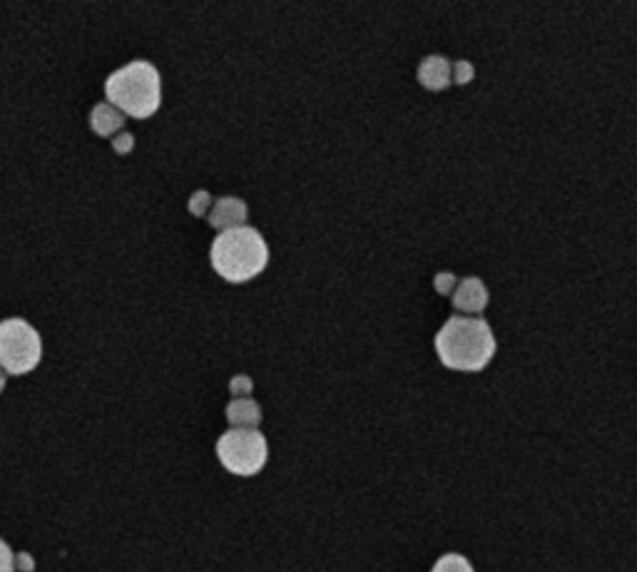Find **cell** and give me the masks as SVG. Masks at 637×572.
I'll return each instance as SVG.
<instances>
[{
    "label": "cell",
    "mask_w": 637,
    "mask_h": 572,
    "mask_svg": "<svg viewBox=\"0 0 637 572\" xmlns=\"http://www.w3.org/2000/svg\"><path fill=\"white\" fill-rule=\"evenodd\" d=\"M436 352L446 368L483 371L495 353V336L481 316H451L436 334Z\"/></svg>",
    "instance_id": "1"
},
{
    "label": "cell",
    "mask_w": 637,
    "mask_h": 572,
    "mask_svg": "<svg viewBox=\"0 0 637 572\" xmlns=\"http://www.w3.org/2000/svg\"><path fill=\"white\" fill-rule=\"evenodd\" d=\"M209 259L214 272L221 279L242 284L254 276H260L269 261V247L264 242V236L254 227H235V229H224L212 242Z\"/></svg>",
    "instance_id": "2"
},
{
    "label": "cell",
    "mask_w": 637,
    "mask_h": 572,
    "mask_svg": "<svg viewBox=\"0 0 637 572\" xmlns=\"http://www.w3.org/2000/svg\"><path fill=\"white\" fill-rule=\"evenodd\" d=\"M105 95L110 104L122 115L147 120L155 115L162 103L159 73L147 60H135L130 66L115 70L105 82Z\"/></svg>",
    "instance_id": "3"
},
{
    "label": "cell",
    "mask_w": 637,
    "mask_h": 572,
    "mask_svg": "<svg viewBox=\"0 0 637 572\" xmlns=\"http://www.w3.org/2000/svg\"><path fill=\"white\" fill-rule=\"evenodd\" d=\"M43 359L40 334L26 319L0 321V368L11 376L30 374Z\"/></svg>",
    "instance_id": "4"
},
{
    "label": "cell",
    "mask_w": 637,
    "mask_h": 572,
    "mask_svg": "<svg viewBox=\"0 0 637 572\" xmlns=\"http://www.w3.org/2000/svg\"><path fill=\"white\" fill-rule=\"evenodd\" d=\"M269 455L267 438L257 429H232L221 433L217 441V458L235 475H257Z\"/></svg>",
    "instance_id": "5"
},
{
    "label": "cell",
    "mask_w": 637,
    "mask_h": 572,
    "mask_svg": "<svg viewBox=\"0 0 637 572\" xmlns=\"http://www.w3.org/2000/svg\"><path fill=\"white\" fill-rule=\"evenodd\" d=\"M454 306L458 312L466 313H481L488 306V289L478 276H469L455 284Z\"/></svg>",
    "instance_id": "6"
},
{
    "label": "cell",
    "mask_w": 637,
    "mask_h": 572,
    "mask_svg": "<svg viewBox=\"0 0 637 572\" xmlns=\"http://www.w3.org/2000/svg\"><path fill=\"white\" fill-rule=\"evenodd\" d=\"M247 220V205L237 197H221L214 202V207L209 212V224L214 229H235V227H245Z\"/></svg>",
    "instance_id": "7"
},
{
    "label": "cell",
    "mask_w": 637,
    "mask_h": 572,
    "mask_svg": "<svg viewBox=\"0 0 637 572\" xmlns=\"http://www.w3.org/2000/svg\"><path fill=\"white\" fill-rule=\"evenodd\" d=\"M454 67L443 55H429L418 66V82L426 90H446L454 82Z\"/></svg>",
    "instance_id": "8"
},
{
    "label": "cell",
    "mask_w": 637,
    "mask_h": 572,
    "mask_svg": "<svg viewBox=\"0 0 637 572\" xmlns=\"http://www.w3.org/2000/svg\"><path fill=\"white\" fill-rule=\"evenodd\" d=\"M227 421L235 429H257L261 421V408L252 398H235L227 406Z\"/></svg>",
    "instance_id": "9"
},
{
    "label": "cell",
    "mask_w": 637,
    "mask_h": 572,
    "mask_svg": "<svg viewBox=\"0 0 637 572\" xmlns=\"http://www.w3.org/2000/svg\"><path fill=\"white\" fill-rule=\"evenodd\" d=\"M122 112L115 110L110 103H103V104H95L92 107V115H90V125L92 130L97 132L100 137H110L113 132L122 130Z\"/></svg>",
    "instance_id": "10"
},
{
    "label": "cell",
    "mask_w": 637,
    "mask_h": 572,
    "mask_svg": "<svg viewBox=\"0 0 637 572\" xmlns=\"http://www.w3.org/2000/svg\"><path fill=\"white\" fill-rule=\"evenodd\" d=\"M431 572H473V565H470L463 555L448 553V555L439 558V562L433 565V570Z\"/></svg>",
    "instance_id": "11"
},
{
    "label": "cell",
    "mask_w": 637,
    "mask_h": 572,
    "mask_svg": "<svg viewBox=\"0 0 637 572\" xmlns=\"http://www.w3.org/2000/svg\"><path fill=\"white\" fill-rule=\"evenodd\" d=\"M455 274L451 272H441V274H436V282H433V286H436V291L439 294H443V297H448V294H454V289H455Z\"/></svg>",
    "instance_id": "12"
},
{
    "label": "cell",
    "mask_w": 637,
    "mask_h": 572,
    "mask_svg": "<svg viewBox=\"0 0 637 572\" xmlns=\"http://www.w3.org/2000/svg\"><path fill=\"white\" fill-rule=\"evenodd\" d=\"M209 202H212V197H209L207 192H195L192 199H190V212L197 214V217H205V214H207Z\"/></svg>",
    "instance_id": "13"
},
{
    "label": "cell",
    "mask_w": 637,
    "mask_h": 572,
    "mask_svg": "<svg viewBox=\"0 0 637 572\" xmlns=\"http://www.w3.org/2000/svg\"><path fill=\"white\" fill-rule=\"evenodd\" d=\"M454 75H455V82L458 85H466V82H470L473 80V66L470 63H466V60H458V63H454Z\"/></svg>",
    "instance_id": "14"
},
{
    "label": "cell",
    "mask_w": 637,
    "mask_h": 572,
    "mask_svg": "<svg viewBox=\"0 0 637 572\" xmlns=\"http://www.w3.org/2000/svg\"><path fill=\"white\" fill-rule=\"evenodd\" d=\"M13 570H15L13 550L8 547V543L0 540V572H13Z\"/></svg>",
    "instance_id": "15"
},
{
    "label": "cell",
    "mask_w": 637,
    "mask_h": 572,
    "mask_svg": "<svg viewBox=\"0 0 637 572\" xmlns=\"http://www.w3.org/2000/svg\"><path fill=\"white\" fill-rule=\"evenodd\" d=\"M229 389L235 396H247L249 390H252V381L247 376H237L232 378V383H229Z\"/></svg>",
    "instance_id": "16"
},
{
    "label": "cell",
    "mask_w": 637,
    "mask_h": 572,
    "mask_svg": "<svg viewBox=\"0 0 637 572\" xmlns=\"http://www.w3.org/2000/svg\"><path fill=\"white\" fill-rule=\"evenodd\" d=\"M132 143H135V140H132V135L122 132L120 137H115V143H113V144H115V150H118L120 155H128V152L132 150Z\"/></svg>",
    "instance_id": "17"
},
{
    "label": "cell",
    "mask_w": 637,
    "mask_h": 572,
    "mask_svg": "<svg viewBox=\"0 0 637 572\" xmlns=\"http://www.w3.org/2000/svg\"><path fill=\"white\" fill-rule=\"evenodd\" d=\"M18 568L20 572H33V558L26 555V553H20V558H18Z\"/></svg>",
    "instance_id": "18"
},
{
    "label": "cell",
    "mask_w": 637,
    "mask_h": 572,
    "mask_svg": "<svg viewBox=\"0 0 637 572\" xmlns=\"http://www.w3.org/2000/svg\"><path fill=\"white\" fill-rule=\"evenodd\" d=\"M3 389H5V374L0 371V390H3Z\"/></svg>",
    "instance_id": "19"
}]
</instances>
